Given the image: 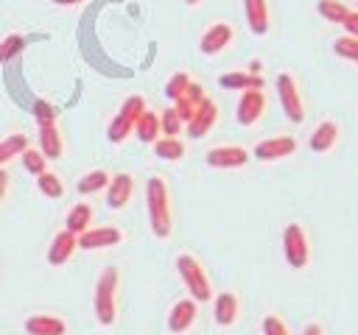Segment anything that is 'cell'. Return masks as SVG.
<instances>
[{
  "label": "cell",
  "mask_w": 358,
  "mask_h": 335,
  "mask_svg": "<svg viewBox=\"0 0 358 335\" xmlns=\"http://www.w3.org/2000/svg\"><path fill=\"white\" fill-rule=\"evenodd\" d=\"M145 207H148V223L154 237H171L173 232V209H171V190L162 176H151L145 181Z\"/></svg>",
  "instance_id": "6da1fadb"
},
{
  "label": "cell",
  "mask_w": 358,
  "mask_h": 335,
  "mask_svg": "<svg viewBox=\"0 0 358 335\" xmlns=\"http://www.w3.org/2000/svg\"><path fill=\"white\" fill-rule=\"evenodd\" d=\"M117 288H120V274H117V268H115V265L103 268L101 276H98V282H95V299H92V304H95V318H98V324H103V327H112L115 318H117Z\"/></svg>",
  "instance_id": "7a4b0ae2"
},
{
  "label": "cell",
  "mask_w": 358,
  "mask_h": 335,
  "mask_svg": "<svg viewBox=\"0 0 358 335\" xmlns=\"http://www.w3.org/2000/svg\"><path fill=\"white\" fill-rule=\"evenodd\" d=\"M176 271H179V276H182V282H185L190 299H196V302H210V299L215 296V293H213L210 274H207L204 262H201L196 254L182 251V254L176 257Z\"/></svg>",
  "instance_id": "3957f363"
},
{
  "label": "cell",
  "mask_w": 358,
  "mask_h": 335,
  "mask_svg": "<svg viewBox=\"0 0 358 335\" xmlns=\"http://www.w3.org/2000/svg\"><path fill=\"white\" fill-rule=\"evenodd\" d=\"M282 254L285 262L291 268H308L310 262V243H308V232L302 223H285L282 229Z\"/></svg>",
  "instance_id": "277c9868"
},
{
  "label": "cell",
  "mask_w": 358,
  "mask_h": 335,
  "mask_svg": "<svg viewBox=\"0 0 358 335\" xmlns=\"http://www.w3.org/2000/svg\"><path fill=\"white\" fill-rule=\"evenodd\" d=\"M277 98H280V106L285 112V117L291 123H302L305 120V100H302V92H299V84L291 73H280L277 81Z\"/></svg>",
  "instance_id": "5b68a950"
},
{
  "label": "cell",
  "mask_w": 358,
  "mask_h": 335,
  "mask_svg": "<svg viewBox=\"0 0 358 335\" xmlns=\"http://www.w3.org/2000/svg\"><path fill=\"white\" fill-rule=\"evenodd\" d=\"M296 137L291 134H277V137H268V140H260L252 151L255 159L260 162H277V159H285V156H294L296 154Z\"/></svg>",
  "instance_id": "8992f818"
},
{
  "label": "cell",
  "mask_w": 358,
  "mask_h": 335,
  "mask_svg": "<svg viewBox=\"0 0 358 335\" xmlns=\"http://www.w3.org/2000/svg\"><path fill=\"white\" fill-rule=\"evenodd\" d=\"M263 112H266V92L263 89H243L241 100L235 106V120L249 128V126L260 123Z\"/></svg>",
  "instance_id": "52a82bcc"
},
{
  "label": "cell",
  "mask_w": 358,
  "mask_h": 335,
  "mask_svg": "<svg viewBox=\"0 0 358 335\" xmlns=\"http://www.w3.org/2000/svg\"><path fill=\"white\" fill-rule=\"evenodd\" d=\"M232 39H235V28H232V22H213L204 34H201V39H199V50L204 53V56H218L221 50H227L229 45H232Z\"/></svg>",
  "instance_id": "ba28073f"
},
{
  "label": "cell",
  "mask_w": 358,
  "mask_h": 335,
  "mask_svg": "<svg viewBox=\"0 0 358 335\" xmlns=\"http://www.w3.org/2000/svg\"><path fill=\"white\" fill-rule=\"evenodd\" d=\"M123 229L120 226H90L87 232L78 234V248L95 251V248H112L117 243H123Z\"/></svg>",
  "instance_id": "9c48e42d"
},
{
  "label": "cell",
  "mask_w": 358,
  "mask_h": 335,
  "mask_svg": "<svg viewBox=\"0 0 358 335\" xmlns=\"http://www.w3.org/2000/svg\"><path fill=\"white\" fill-rule=\"evenodd\" d=\"M199 318V302L196 299H179L173 302L171 313H168V329L173 335H185Z\"/></svg>",
  "instance_id": "30bf717a"
},
{
  "label": "cell",
  "mask_w": 358,
  "mask_h": 335,
  "mask_svg": "<svg viewBox=\"0 0 358 335\" xmlns=\"http://www.w3.org/2000/svg\"><path fill=\"white\" fill-rule=\"evenodd\" d=\"M215 120H218V106H215V100L204 98V100L196 106L193 117H190L185 126H187V134H190L193 140H201L204 134H210V131H213Z\"/></svg>",
  "instance_id": "8fae6325"
},
{
  "label": "cell",
  "mask_w": 358,
  "mask_h": 335,
  "mask_svg": "<svg viewBox=\"0 0 358 335\" xmlns=\"http://www.w3.org/2000/svg\"><path fill=\"white\" fill-rule=\"evenodd\" d=\"M249 156L252 154L243 145H215V148L207 151L204 162L210 168H243L249 162Z\"/></svg>",
  "instance_id": "7c38bea8"
},
{
  "label": "cell",
  "mask_w": 358,
  "mask_h": 335,
  "mask_svg": "<svg viewBox=\"0 0 358 335\" xmlns=\"http://www.w3.org/2000/svg\"><path fill=\"white\" fill-rule=\"evenodd\" d=\"M134 195V176L131 173H115L106 184V207L123 209Z\"/></svg>",
  "instance_id": "4fadbf2b"
},
{
  "label": "cell",
  "mask_w": 358,
  "mask_h": 335,
  "mask_svg": "<svg viewBox=\"0 0 358 335\" xmlns=\"http://www.w3.org/2000/svg\"><path fill=\"white\" fill-rule=\"evenodd\" d=\"M213 313H215V324L218 327H232L241 315V299L232 290H221L213 296Z\"/></svg>",
  "instance_id": "5bb4252c"
},
{
  "label": "cell",
  "mask_w": 358,
  "mask_h": 335,
  "mask_svg": "<svg viewBox=\"0 0 358 335\" xmlns=\"http://www.w3.org/2000/svg\"><path fill=\"white\" fill-rule=\"evenodd\" d=\"M243 14H246V25L255 36H266L268 25H271V11H268V0H243Z\"/></svg>",
  "instance_id": "9a60e30c"
},
{
  "label": "cell",
  "mask_w": 358,
  "mask_h": 335,
  "mask_svg": "<svg viewBox=\"0 0 358 335\" xmlns=\"http://www.w3.org/2000/svg\"><path fill=\"white\" fill-rule=\"evenodd\" d=\"M76 248H78V234H73V232H67V229H62L53 240H50V248H48V262L50 265H64L73 254H76Z\"/></svg>",
  "instance_id": "2e32d148"
},
{
  "label": "cell",
  "mask_w": 358,
  "mask_h": 335,
  "mask_svg": "<svg viewBox=\"0 0 358 335\" xmlns=\"http://www.w3.org/2000/svg\"><path fill=\"white\" fill-rule=\"evenodd\" d=\"M338 134H341V128H338V123H336V120H322V123L313 128V134H310L308 145H310V151H316V154H327V151H333V148H336Z\"/></svg>",
  "instance_id": "e0dca14e"
},
{
  "label": "cell",
  "mask_w": 358,
  "mask_h": 335,
  "mask_svg": "<svg viewBox=\"0 0 358 335\" xmlns=\"http://www.w3.org/2000/svg\"><path fill=\"white\" fill-rule=\"evenodd\" d=\"M25 332L28 335H64L67 332V324L64 318L59 315H50V313H36L25 321Z\"/></svg>",
  "instance_id": "ac0fdd59"
},
{
  "label": "cell",
  "mask_w": 358,
  "mask_h": 335,
  "mask_svg": "<svg viewBox=\"0 0 358 335\" xmlns=\"http://www.w3.org/2000/svg\"><path fill=\"white\" fill-rule=\"evenodd\" d=\"M39 151L45 154V159H59L64 154V137L56 128V123L39 126Z\"/></svg>",
  "instance_id": "d6986e66"
},
{
  "label": "cell",
  "mask_w": 358,
  "mask_h": 335,
  "mask_svg": "<svg viewBox=\"0 0 358 335\" xmlns=\"http://www.w3.org/2000/svg\"><path fill=\"white\" fill-rule=\"evenodd\" d=\"M92 221H95V209H92V204H87V201H78L70 212H67V232H73V234H81V232H87L90 226H92Z\"/></svg>",
  "instance_id": "ffe728a7"
},
{
  "label": "cell",
  "mask_w": 358,
  "mask_h": 335,
  "mask_svg": "<svg viewBox=\"0 0 358 335\" xmlns=\"http://www.w3.org/2000/svg\"><path fill=\"white\" fill-rule=\"evenodd\" d=\"M218 84L224 89H263V78L255 73H224L218 75Z\"/></svg>",
  "instance_id": "44dd1931"
},
{
  "label": "cell",
  "mask_w": 358,
  "mask_h": 335,
  "mask_svg": "<svg viewBox=\"0 0 358 335\" xmlns=\"http://www.w3.org/2000/svg\"><path fill=\"white\" fill-rule=\"evenodd\" d=\"M159 134H162V131H159V114L151 112V109H145V112L137 117V123H134V137H137L140 142H154Z\"/></svg>",
  "instance_id": "7402d4cb"
},
{
  "label": "cell",
  "mask_w": 358,
  "mask_h": 335,
  "mask_svg": "<svg viewBox=\"0 0 358 335\" xmlns=\"http://www.w3.org/2000/svg\"><path fill=\"white\" fill-rule=\"evenodd\" d=\"M151 145H154V154L165 162H179L185 156V142L179 137H157Z\"/></svg>",
  "instance_id": "603a6c76"
},
{
  "label": "cell",
  "mask_w": 358,
  "mask_h": 335,
  "mask_svg": "<svg viewBox=\"0 0 358 335\" xmlns=\"http://www.w3.org/2000/svg\"><path fill=\"white\" fill-rule=\"evenodd\" d=\"M109 179H112V173H106L103 168H95V170L84 173V176L78 179V184H76V187H78V193H81V195H92V193L106 190Z\"/></svg>",
  "instance_id": "cb8c5ba5"
},
{
  "label": "cell",
  "mask_w": 358,
  "mask_h": 335,
  "mask_svg": "<svg viewBox=\"0 0 358 335\" xmlns=\"http://www.w3.org/2000/svg\"><path fill=\"white\" fill-rule=\"evenodd\" d=\"M36 187H39V193L48 195V198H62V195H64V181H62L59 173H53V170H42V173L36 176Z\"/></svg>",
  "instance_id": "d4e9b609"
},
{
  "label": "cell",
  "mask_w": 358,
  "mask_h": 335,
  "mask_svg": "<svg viewBox=\"0 0 358 335\" xmlns=\"http://www.w3.org/2000/svg\"><path fill=\"white\" fill-rule=\"evenodd\" d=\"M316 11H319V17H324L327 22H338V25H341V20L350 14V8H347L344 0H316Z\"/></svg>",
  "instance_id": "484cf974"
},
{
  "label": "cell",
  "mask_w": 358,
  "mask_h": 335,
  "mask_svg": "<svg viewBox=\"0 0 358 335\" xmlns=\"http://www.w3.org/2000/svg\"><path fill=\"white\" fill-rule=\"evenodd\" d=\"M25 148H28V137H25V134H8V137L0 142V168H3L8 159L20 156Z\"/></svg>",
  "instance_id": "4316f807"
},
{
  "label": "cell",
  "mask_w": 358,
  "mask_h": 335,
  "mask_svg": "<svg viewBox=\"0 0 358 335\" xmlns=\"http://www.w3.org/2000/svg\"><path fill=\"white\" fill-rule=\"evenodd\" d=\"M182 128H185V123L176 114V109L173 106L171 109H162V114H159V131H162V137H176V134H182Z\"/></svg>",
  "instance_id": "83f0119b"
},
{
  "label": "cell",
  "mask_w": 358,
  "mask_h": 335,
  "mask_svg": "<svg viewBox=\"0 0 358 335\" xmlns=\"http://www.w3.org/2000/svg\"><path fill=\"white\" fill-rule=\"evenodd\" d=\"M129 134H134V123H131V120H126L123 114H115V117H112V123H109V128H106L109 142H123Z\"/></svg>",
  "instance_id": "f1b7e54d"
},
{
  "label": "cell",
  "mask_w": 358,
  "mask_h": 335,
  "mask_svg": "<svg viewBox=\"0 0 358 335\" xmlns=\"http://www.w3.org/2000/svg\"><path fill=\"white\" fill-rule=\"evenodd\" d=\"M20 156H22V168H25L28 173L39 176L42 170H48V159H45V154H42L39 148H25Z\"/></svg>",
  "instance_id": "f546056e"
},
{
  "label": "cell",
  "mask_w": 358,
  "mask_h": 335,
  "mask_svg": "<svg viewBox=\"0 0 358 335\" xmlns=\"http://www.w3.org/2000/svg\"><path fill=\"white\" fill-rule=\"evenodd\" d=\"M22 47H25V36L22 34H8L6 39H0V64H6L8 59H14Z\"/></svg>",
  "instance_id": "4dcf8cb0"
},
{
  "label": "cell",
  "mask_w": 358,
  "mask_h": 335,
  "mask_svg": "<svg viewBox=\"0 0 358 335\" xmlns=\"http://www.w3.org/2000/svg\"><path fill=\"white\" fill-rule=\"evenodd\" d=\"M333 50H336V56H341V59L358 64V36H347V34L338 36V39L333 42Z\"/></svg>",
  "instance_id": "1f68e13d"
},
{
  "label": "cell",
  "mask_w": 358,
  "mask_h": 335,
  "mask_svg": "<svg viewBox=\"0 0 358 335\" xmlns=\"http://www.w3.org/2000/svg\"><path fill=\"white\" fill-rule=\"evenodd\" d=\"M145 109H148V106H145V98H143V95H129V98L123 100V106L117 109V114H123L126 120L137 123V117H140Z\"/></svg>",
  "instance_id": "d6a6232c"
},
{
  "label": "cell",
  "mask_w": 358,
  "mask_h": 335,
  "mask_svg": "<svg viewBox=\"0 0 358 335\" xmlns=\"http://www.w3.org/2000/svg\"><path fill=\"white\" fill-rule=\"evenodd\" d=\"M190 81H193V78H190L187 73H173V75L168 78V84H165V95H168L171 100H176V98H182Z\"/></svg>",
  "instance_id": "836d02e7"
},
{
  "label": "cell",
  "mask_w": 358,
  "mask_h": 335,
  "mask_svg": "<svg viewBox=\"0 0 358 335\" xmlns=\"http://www.w3.org/2000/svg\"><path fill=\"white\" fill-rule=\"evenodd\" d=\"M260 329H263V335H291L288 324H285V321H282L280 315H274V313H268V315L263 318Z\"/></svg>",
  "instance_id": "e575fe53"
},
{
  "label": "cell",
  "mask_w": 358,
  "mask_h": 335,
  "mask_svg": "<svg viewBox=\"0 0 358 335\" xmlns=\"http://www.w3.org/2000/svg\"><path fill=\"white\" fill-rule=\"evenodd\" d=\"M56 106L53 103H48V100H36L34 103V117H36V123L39 126H48V123H56Z\"/></svg>",
  "instance_id": "d590c367"
},
{
  "label": "cell",
  "mask_w": 358,
  "mask_h": 335,
  "mask_svg": "<svg viewBox=\"0 0 358 335\" xmlns=\"http://www.w3.org/2000/svg\"><path fill=\"white\" fill-rule=\"evenodd\" d=\"M196 106H199V103H193V100H190V98H185V95L173 100V109H176V114L182 117V123H187V120L193 117V112H196Z\"/></svg>",
  "instance_id": "8d00e7d4"
},
{
  "label": "cell",
  "mask_w": 358,
  "mask_h": 335,
  "mask_svg": "<svg viewBox=\"0 0 358 335\" xmlns=\"http://www.w3.org/2000/svg\"><path fill=\"white\" fill-rule=\"evenodd\" d=\"M185 98H190L193 103H201V100L207 98V92H204V87H201L199 81H190L187 89H185Z\"/></svg>",
  "instance_id": "74e56055"
},
{
  "label": "cell",
  "mask_w": 358,
  "mask_h": 335,
  "mask_svg": "<svg viewBox=\"0 0 358 335\" xmlns=\"http://www.w3.org/2000/svg\"><path fill=\"white\" fill-rule=\"evenodd\" d=\"M341 25H344L347 36H358V11H350V14L341 20Z\"/></svg>",
  "instance_id": "f35d334b"
},
{
  "label": "cell",
  "mask_w": 358,
  "mask_h": 335,
  "mask_svg": "<svg viewBox=\"0 0 358 335\" xmlns=\"http://www.w3.org/2000/svg\"><path fill=\"white\" fill-rule=\"evenodd\" d=\"M8 184H11V176H8V173H6L3 168H0V204L6 201V193H8Z\"/></svg>",
  "instance_id": "ab89813d"
},
{
  "label": "cell",
  "mask_w": 358,
  "mask_h": 335,
  "mask_svg": "<svg viewBox=\"0 0 358 335\" xmlns=\"http://www.w3.org/2000/svg\"><path fill=\"white\" fill-rule=\"evenodd\" d=\"M302 335H324V329H322V324L313 321V324H308V327L302 329Z\"/></svg>",
  "instance_id": "60d3db41"
},
{
  "label": "cell",
  "mask_w": 358,
  "mask_h": 335,
  "mask_svg": "<svg viewBox=\"0 0 358 335\" xmlns=\"http://www.w3.org/2000/svg\"><path fill=\"white\" fill-rule=\"evenodd\" d=\"M246 73H255V75H260V61H257V59H255V61H252V64H249V70H246Z\"/></svg>",
  "instance_id": "b9f144b4"
},
{
  "label": "cell",
  "mask_w": 358,
  "mask_h": 335,
  "mask_svg": "<svg viewBox=\"0 0 358 335\" xmlns=\"http://www.w3.org/2000/svg\"><path fill=\"white\" fill-rule=\"evenodd\" d=\"M56 6H78V3H84V0H53Z\"/></svg>",
  "instance_id": "7bdbcfd3"
},
{
  "label": "cell",
  "mask_w": 358,
  "mask_h": 335,
  "mask_svg": "<svg viewBox=\"0 0 358 335\" xmlns=\"http://www.w3.org/2000/svg\"><path fill=\"white\" fill-rule=\"evenodd\" d=\"M185 3H187V6H199L201 0H185Z\"/></svg>",
  "instance_id": "ee69618b"
}]
</instances>
